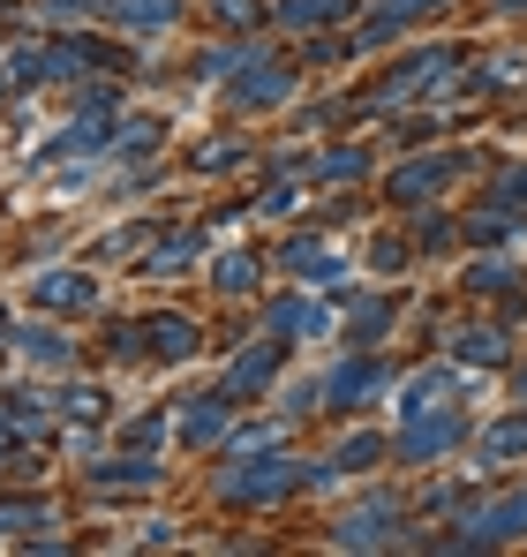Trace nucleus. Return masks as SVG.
I'll use <instances>...</instances> for the list:
<instances>
[{
  "instance_id": "1",
  "label": "nucleus",
  "mask_w": 527,
  "mask_h": 557,
  "mask_svg": "<svg viewBox=\"0 0 527 557\" xmlns=\"http://www.w3.org/2000/svg\"><path fill=\"white\" fill-rule=\"evenodd\" d=\"M302 490H309V460H294L286 445H271V453H226L219 482H211V497L226 512H271V505H286Z\"/></svg>"
},
{
  "instance_id": "2",
  "label": "nucleus",
  "mask_w": 527,
  "mask_h": 557,
  "mask_svg": "<svg viewBox=\"0 0 527 557\" xmlns=\"http://www.w3.org/2000/svg\"><path fill=\"white\" fill-rule=\"evenodd\" d=\"M452 69H459V46H415L407 61H392L384 76H369L361 98H347V106L354 113H377V121H384V113H407L415 98H430L438 84H452Z\"/></svg>"
},
{
  "instance_id": "3",
  "label": "nucleus",
  "mask_w": 527,
  "mask_h": 557,
  "mask_svg": "<svg viewBox=\"0 0 527 557\" xmlns=\"http://www.w3.org/2000/svg\"><path fill=\"white\" fill-rule=\"evenodd\" d=\"M459 445H475V414H467L459 399H444V407H422V414H400L392 460L400 467H438V460H452Z\"/></svg>"
},
{
  "instance_id": "4",
  "label": "nucleus",
  "mask_w": 527,
  "mask_h": 557,
  "mask_svg": "<svg viewBox=\"0 0 527 557\" xmlns=\"http://www.w3.org/2000/svg\"><path fill=\"white\" fill-rule=\"evenodd\" d=\"M513 543H527V482L490 505H467L452 535H438V550H513Z\"/></svg>"
},
{
  "instance_id": "5",
  "label": "nucleus",
  "mask_w": 527,
  "mask_h": 557,
  "mask_svg": "<svg viewBox=\"0 0 527 557\" xmlns=\"http://www.w3.org/2000/svg\"><path fill=\"white\" fill-rule=\"evenodd\" d=\"M400 528H407V505H400L392 490H369L361 505H347V512L324 528V543H332V550H400V543H407Z\"/></svg>"
},
{
  "instance_id": "6",
  "label": "nucleus",
  "mask_w": 527,
  "mask_h": 557,
  "mask_svg": "<svg viewBox=\"0 0 527 557\" xmlns=\"http://www.w3.org/2000/svg\"><path fill=\"white\" fill-rule=\"evenodd\" d=\"M23 309H38V317H90V309H106V278L90 264H38L30 286H23Z\"/></svg>"
},
{
  "instance_id": "7",
  "label": "nucleus",
  "mask_w": 527,
  "mask_h": 557,
  "mask_svg": "<svg viewBox=\"0 0 527 557\" xmlns=\"http://www.w3.org/2000/svg\"><path fill=\"white\" fill-rule=\"evenodd\" d=\"M219 91H226L234 113H279V106H294V61H286L279 46H257Z\"/></svg>"
},
{
  "instance_id": "8",
  "label": "nucleus",
  "mask_w": 527,
  "mask_h": 557,
  "mask_svg": "<svg viewBox=\"0 0 527 557\" xmlns=\"http://www.w3.org/2000/svg\"><path fill=\"white\" fill-rule=\"evenodd\" d=\"M317 384H324V414H361V407H377L392 392V362L377 347H347Z\"/></svg>"
},
{
  "instance_id": "9",
  "label": "nucleus",
  "mask_w": 527,
  "mask_h": 557,
  "mask_svg": "<svg viewBox=\"0 0 527 557\" xmlns=\"http://www.w3.org/2000/svg\"><path fill=\"white\" fill-rule=\"evenodd\" d=\"M467 166H475L467 151H415V159L384 166V203H400V211H422V203H438V196L459 182Z\"/></svg>"
},
{
  "instance_id": "10",
  "label": "nucleus",
  "mask_w": 527,
  "mask_h": 557,
  "mask_svg": "<svg viewBox=\"0 0 527 557\" xmlns=\"http://www.w3.org/2000/svg\"><path fill=\"white\" fill-rule=\"evenodd\" d=\"M234 430H242V392H226V384L196 392V399L174 414V445L181 453H226Z\"/></svg>"
},
{
  "instance_id": "11",
  "label": "nucleus",
  "mask_w": 527,
  "mask_h": 557,
  "mask_svg": "<svg viewBox=\"0 0 527 557\" xmlns=\"http://www.w3.org/2000/svg\"><path fill=\"white\" fill-rule=\"evenodd\" d=\"M8 347L30 362V370H46V376H69L76 362H84V347H76V332H69V317H23L15 332H8Z\"/></svg>"
},
{
  "instance_id": "12",
  "label": "nucleus",
  "mask_w": 527,
  "mask_h": 557,
  "mask_svg": "<svg viewBox=\"0 0 527 557\" xmlns=\"http://www.w3.org/2000/svg\"><path fill=\"white\" fill-rule=\"evenodd\" d=\"M264 332H279L286 347H309V339H332V332H340V309L317 301V286H294V294H279V301L264 309Z\"/></svg>"
},
{
  "instance_id": "13",
  "label": "nucleus",
  "mask_w": 527,
  "mask_h": 557,
  "mask_svg": "<svg viewBox=\"0 0 527 557\" xmlns=\"http://www.w3.org/2000/svg\"><path fill=\"white\" fill-rule=\"evenodd\" d=\"M286 362H294V347H286L279 332H264L257 347H242V355L226 362L219 384H226V392H242V399H271V392H279V376H286Z\"/></svg>"
},
{
  "instance_id": "14",
  "label": "nucleus",
  "mask_w": 527,
  "mask_h": 557,
  "mask_svg": "<svg viewBox=\"0 0 527 557\" xmlns=\"http://www.w3.org/2000/svg\"><path fill=\"white\" fill-rule=\"evenodd\" d=\"M144 362H196L204 355V324L188 309H144Z\"/></svg>"
},
{
  "instance_id": "15",
  "label": "nucleus",
  "mask_w": 527,
  "mask_h": 557,
  "mask_svg": "<svg viewBox=\"0 0 527 557\" xmlns=\"http://www.w3.org/2000/svg\"><path fill=\"white\" fill-rule=\"evenodd\" d=\"M159 474H167L159 453H128V445H121L113 460H90L84 467V490H98V497H121V490L144 497V490H159Z\"/></svg>"
},
{
  "instance_id": "16",
  "label": "nucleus",
  "mask_w": 527,
  "mask_h": 557,
  "mask_svg": "<svg viewBox=\"0 0 527 557\" xmlns=\"http://www.w3.org/2000/svg\"><path fill=\"white\" fill-rule=\"evenodd\" d=\"M475 467H482V474L527 467V407H513V414H498V422L475 430Z\"/></svg>"
},
{
  "instance_id": "17",
  "label": "nucleus",
  "mask_w": 527,
  "mask_h": 557,
  "mask_svg": "<svg viewBox=\"0 0 527 557\" xmlns=\"http://www.w3.org/2000/svg\"><path fill=\"white\" fill-rule=\"evenodd\" d=\"M392 324H400V294H347V309H340L347 347H384Z\"/></svg>"
},
{
  "instance_id": "18",
  "label": "nucleus",
  "mask_w": 527,
  "mask_h": 557,
  "mask_svg": "<svg viewBox=\"0 0 527 557\" xmlns=\"http://www.w3.org/2000/svg\"><path fill=\"white\" fill-rule=\"evenodd\" d=\"M384 453H392V445H384L377 430H347V437H340L324 460H309V490H324V482H340V474H369Z\"/></svg>"
},
{
  "instance_id": "19",
  "label": "nucleus",
  "mask_w": 527,
  "mask_h": 557,
  "mask_svg": "<svg viewBox=\"0 0 527 557\" xmlns=\"http://www.w3.org/2000/svg\"><path fill=\"white\" fill-rule=\"evenodd\" d=\"M438 8H452V0H377V15L347 38V53H384V38H400L407 23H422V15H438Z\"/></svg>"
},
{
  "instance_id": "20",
  "label": "nucleus",
  "mask_w": 527,
  "mask_h": 557,
  "mask_svg": "<svg viewBox=\"0 0 527 557\" xmlns=\"http://www.w3.org/2000/svg\"><path fill=\"white\" fill-rule=\"evenodd\" d=\"M444 347H452L459 370H513V332L505 324H459Z\"/></svg>"
},
{
  "instance_id": "21",
  "label": "nucleus",
  "mask_w": 527,
  "mask_h": 557,
  "mask_svg": "<svg viewBox=\"0 0 527 557\" xmlns=\"http://www.w3.org/2000/svg\"><path fill=\"white\" fill-rule=\"evenodd\" d=\"M279 264L302 278V286H340V278H347V257H340L324 234H294V242L279 249Z\"/></svg>"
},
{
  "instance_id": "22",
  "label": "nucleus",
  "mask_w": 527,
  "mask_h": 557,
  "mask_svg": "<svg viewBox=\"0 0 527 557\" xmlns=\"http://www.w3.org/2000/svg\"><path fill=\"white\" fill-rule=\"evenodd\" d=\"M159 144H167V121L159 113H121L113 121V144H106V166H144V159H159Z\"/></svg>"
},
{
  "instance_id": "23",
  "label": "nucleus",
  "mask_w": 527,
  "mask_h": 557,
  "mask_svg": "<svg viewBox=\"0 0 527 557\" xmlns=\"http://www.w3.org/2000/svg\"><path fill=\"white\" fill-rule=\"evenodd\" d=\"M211 294H226V301H257V294H264V257H257V249H226V257H211Z\"/></svg>"
},
{
  "instance_id": "24",
  "label": "nucleus",
  "mask_w": 527,
  "mask_h": 557,
  "mask_svg": "<svg viewBox=\"0 0 527 557\" xmlns=\"http://www.w3.org/2000/svg\"><path fill=\"white\" fill-rule=\"evenodd\" d=\"M106 23H121L136 38H167L181 23V0H106Z\"/></svg>"
},
{
  "instance_id": "25",
  "label": "nucleus",
  "mask_w": 527,
  "mask_h": 557,
  "mask_svg": "<svg viewBox=\"0 0 527 557\" xmlns=\"http://www.w3.org/2000/svg\"><path fill=\"white\" fill-rule=\"evenodd\" d=\"M513 234H520V211H513V203H498V196H490L482 211H467V219H459V242H467V249H505Z\"/></svg>"
},
{
  "instance_id": "26",
  "label": "nucleus",
  "mask_w": 527,
  "mask_h": 557,
  "mask_svg": "<svg viewBox=\"0 0 527 557\" xmlns=\"http://www.w3.org/2000/svg\"><path fill=\"white\" fill-rule=\"evenodd\" d=\"M196 257H204V234H196V226H159V242L144 249V272L167 278V272H188Z\"/></svg>"
},
{
  "instance_id": "27",
  "label": "nucleus",
  "mask_w": 527,
  "mask_h": 557,
  "mask_svg": "<svg viewBox=\"0 0 527 557\" xmlns=\"http://www.w3.org/2000/svg\"><path fill=\"white\" fill-rule=\"evenodd\" d=\"M459 286H467L475 301H490V294H498V301H513V294H520V264H513L505 249H490V257H475V264L459 272Z\"/></svg>"
},
{
  "instance_id": "28",
  "label": "nucleus",
  "mask_w": 527,
  "mask_h": 557,
  "mask_svg": "<svg viewBox=\"0 0 527 557\" xmlns=\"http://www.w3.org/2000/svg\"><path fill=\"white\" fill-rule=\"evenodd\" d=\"M369 144H332V151H317L309 159V182H324V188H354V182H369Z\"/></svg>"
},
{
  "instance_id": "29",
  "label": "nucleus",
  "mask_w": 527,
  "mask_h": 557,
  "mask_svg": "<svg viewBox=\"0 0 527 557\" xmlns=\"http://www.w3.org/2000/svg\"><path fill=\"white\" fill-rule=\"evenodd\" d=\"M53 414H61V430H98L106 414H113V399H106V384H61V399H53Z\"/></svg>"
},
{
  "instance_id": "30",
  "label": "nucleus",
  "mask_w": 527,
  "mask_h": 557,
  "mask_svg": "<svg viewBox=\"0 0 527 557\" xmlns=\"http://www.w3.org/2000/svg\"><path fill=\"white\" fill-rule=\"evenodd\" d=\"M234 166H257L249 136H211V144L188 151V174H204V182H219V174H234Z\"/></svg>"
},
{
  "instance_id": "31",
  "label": "nucleus",
  "mask_w": 527,
  "mask_h": 557,
  "mask_svg": "<svg viewBox=\"0 0 527 557\" xmlns=\"http://www.w3.org/2000/svg\"><path fill=\"white\" fill-rule=\"evenodd\" d=\"M354 0H279L271 8V23L279 30H332V23H347Z\"/></svg>"
},
{
  "instance_id": "32",
  "label": "nucleus",
  "mask_w": 527,
  "mask_h": 557,
  "mask_svg": "<svg viewBox=\"0 0 527 557\" xmlns=\"http://www.w3.org/2000/svg\"><path fill=\"white\" fill-rule=\"evenodd\" d=\"M444 399H459V376L444 362H430V370H415L400 384V414H422V407H444Z\"/></svg>"
},
{
  "instance_id": "33",
  "label": "nucleus",
  "mask_w": 527,
  "mask_h": 557,
  "mask_svg": "<svg viewBox=\"0 0 527 557\" xmlns=\"http://www.w3.org/2000/svg\"><path fill=\"white\" fill-rule=\"evenodd\" d=\"M30 528H53V497H0V543H23Z\"/></svg>"
},
{
  "instance_id": "34",
  "label": "nucleus",
  "mask_w": 527,
  "mask_h": 557,
  "mask_svg": "<svg viewBox=\"0 0 527 557\" xmlns=\"http://www.w3.org/2000/svg\"><path fill=\"white\" fill-rule=\"evenodd\" d=\"M459 242V219L452 211H415V249L430 257V249H452Z\"/></svg>"
},
{
  "instance_id": "35",
  "label": "nucleus",
  "mask_w": 527,
  "mask_h": 557,
  "mask_svg": "<svg viewBox=\"0 0 527 557\" xmlns=\"http://www.w3.org/2000/svg\"><path fill=\"white\" fill-rule=\"evenodd\" d=\"M167 430H174V414H159V407H151V414L121 422V445H128V453H159V437H167Z\"/></svg>"
},
{
  "instance_id": "36",
  "label": "nucleus",
  "mask_w": 527,
  "mask_h": 557,
  "mask_svg": "<svg viewBox=\"0 0 527 557\" xmlns=\"http://www.w3.org/2000/svg\"><path fill=\"white\" fill-rule=\"evenodd\" d=\"M527 76V53H505V61H482V69H475V91H513V84H520Z\"/></svg>"
},
{
  "instance_id": "37",
  "label": "nucleus",
  "mask_w": 527,
  "mask_h": 557,
  "mask_svg": "<svg viewBox=\"0 0 527 557\" xmlns=\"http://www.w3.org/2000/svg\"><path fill=\"white\" fill-rule=\"evenodd\" d=\"M46 23H106V0H38Z\"/></svg>"
},
{
  "instance_id": "38",
  "label": "nucleus",
  "mask_w": 527,
  "mask_h": 557,
  "mask_svg": "<svg viewBox=\"0 0 527 557\" xmlns=\"http://www.w3.org/2000/svg\"><path fill=\"white\" fill-rule=\"evenodd\" d=\"M407 257H415V242H400V234H377V242H369V264H377V272H400Z\"/></svg>"
},
{
  "instance_id": "39",
  "label": "nucleus",
  "mask_w": 527,
  "mask_h": 557,
  "mask_svg": "<svg viewBox=\"0 0 527 557\" xmlns=\"http://www.w3.org/2000/svg\"><path fill=\"white\" fill-rule=\"evenodd\" d=\"M294 203H302V188H294V182H271V188L257 196V219H286Z\"/></svg>"
},
{
  "instance_id": "40",
  "label": "nucleus",
  "mask_w": 527,
  "mask_h": 557,
  "mask_svg": "<svg viewBox=\"0 0 527 557\" xmlns=\"http://www.w3.org/2000/svg\"><path fill=\"white\" fill-rule=\"evenodd\" d=\"M490 196H498V203H513V211H520V203H527V159H520V166H505V174H498V188H490Z\"/></svg>"
},
{
  "instance_id": "41",
  "label": "nucleus",
  "mask_w": 527,
  "mask_h": 557,
  "mask_svg": "<svg viewBox=\"0 0 527 557\" xmlns=\"http://www.w3.org/2000/svg\"><path fill=\"white\" fill-rule=\"evenodd\" d=\"M0 474H23V460H15V422L0 414Z\"/></svg>"
},
{
  "instance_id": "42",
  "label": "nucleus",
  "mask_w": 527,
  "mask_h": 557,
  "mask_svg": "<svg viewBox=\"0 0 527 557\" xmlns=\"http://www.w3.org/2000/svg\"><path fill=\"white\" fill-rule=\"evenodd\" d=\"M513 399L527 407V362H513Z\"/></svg>"
},
{
  "instance_id": "43",
  "label": "nucleus",
  "mask_w": 527,
  "mask_h": 557,
  "mask_svg": "<svg viewBox=\"0 0 527 557\" xmlns=\"http://www.w3.org/2000/svg\"><path fill=\"white\" fill-rule=\"evenodd\" d=\"M490 15H527V0H490Z\"/></svg>"
},
{
  "instance_id": "44",
  "label": "nucleus",
  "mask_w": 527,
  "mask_h": 557,
  "mask_svg": "<svg viewBox=\"0 0 527 557\" xmlns=\"http://www.w3.org/2000/svg\"><path fill=\"white\" fill-rule=\"evenodd\" d=\"M8 332H15V324H8V294H0V355H8Z\"/></svg>"
},
{
  "instance_id": "45",
  "label": "nucleus",
  "mask_w": 527,
  "mask_h": 557,
  "mask_svg": "<svg viewBox=\"0 0 527 557\" xmlns=\"http://www.w3.org/2000/svg\"><path fill=\"white\" fill-rule=\"evenodd\" d=\"M0 106H8V69H0Z\"/></svg>"
}]
</instances>
